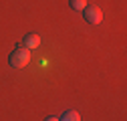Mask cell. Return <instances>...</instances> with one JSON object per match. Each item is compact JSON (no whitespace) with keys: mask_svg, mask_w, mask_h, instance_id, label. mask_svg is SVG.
I'll use <instances>...</instances> for the list:
<instances>
[{"mask_svg":"<svg viewBox=\"0 0 127 121\" xmlns=\"http://www.w3.org/2000/svg\"><path fill=\"white\" fill-rule=\"evenodd\" d=\"M8 63H10L12 69H24V67L30 63V49H26V47H16V49L10 53Z\"/></svg>","mask_w":127,"mask_h":121,"instance_id":"6da1fadb","label":"cell"},{"mask_svg":"<svg viewBox=\"0 0 127 121\" xmlns=\"http://www.w3.org/2000/svg\"><path fill=\"white\" fill-rule=\"evenodd\" d=\"M83 16H85V20H87L89 24H99V22L103 20V12H101L99 6L87 4V6L83 8Z\"/></svg>","mask_w":127,"mask_h":121,"instance_id":"7a4b0ae2","label":"cell"},{"mask_svg":"<svg viewBox=\"0 0 127 121\" xmlns=\"http://www.w3.org/2000/svg\"><path fill=\"white\" fill-rule=\"evenodd\" d=\"M22 44H24L26 49H36V47H40V36L34 34V32H28V34L22 38Z\"/></svg>","mask_w":127,"mask_h":121,"instance_id":"3957f363","label":"cell"},{"mask_svg":"<svg viewBox=\"0 0 127 121\" xmlns=\"http://www.w3.org/2000/svg\"><path fill=\"white\" fill-rule=\"evenodd\" d=\"M59 121H81V115H79L77 111H73V109H67L59 117Z\"/></svg>","mask_w":127,"mask_h":121,"instance_id":"277c9868","label":"cell"},{"mask_svg":"<svg viewBox=\"0 0 127 121\" xmlns=\"http://www.w3.org/2000/svg\"><path fill=\"white\" fill-rule=\"evenodd\" d=\"M69 6L73 10H81L83 12V8L87 6V2H85V0H69Z\"/></svg>","mask_w":127,"mask_h":121,"instance_id":"5b68a950","label":"cell"},{"mask_svg":"<svg viewBox=\"0 0 127 121\" xmlns=\"http://www.w3.org/2000/svg\"><path fill=\"white\" fill-rule=\"evenodd\" d=\"M44 121H59V117H53V115H49V117H44Z\"/></svg>","mask_w":127,"mask_h":121,"instance_id":"8992f818","label":"cell"}]
</instances>
